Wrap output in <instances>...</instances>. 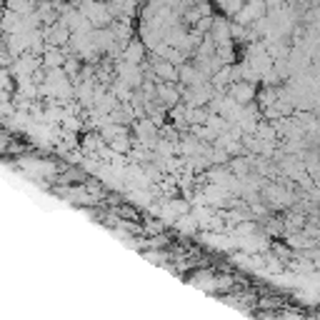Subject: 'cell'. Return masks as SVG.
<instances>
[{"mask_svg": "<svg viewBox=\"0 0 320 320\" xmlns=\"http://www.w3.org/2000/svg\"><path fill=\"white\" fill-rule=\"evenodd\" d=\"M178 228H183V230H193V228H195V223H193L190 218H183V223H178Z\"/></svg>", "mask_w": 320, "mask_h": 320, "instance_id": "6da1fadb", "label": "cell"}]
</instances>
